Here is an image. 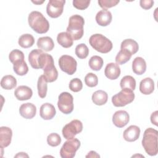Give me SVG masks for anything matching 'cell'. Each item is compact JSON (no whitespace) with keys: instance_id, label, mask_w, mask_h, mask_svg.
<instances>
[{"instance_id":"36","label":"cell","mask_w":158,"mask_h":158,"mask_svg":"<svg viewBox=\"0 0 158 158\" xmlns=\"http://www.w3.org/2000/svg\"><path fill=\"white\" fill-rule=\"evenodd\" d=\"M48 144L52 147H56L59 146L61 143L60 136L56 133H50L47 137Z\"/></svg>"},{"instance_id":"18","label":"cell","mask_w":158,"mask_h":158,"mask_svg":"<svg viewBox=\"0 0 158 158\" xmlns=\"http://www.w3.org/2000/svg\"><path fill=\"white\" fill-rule=\"evenodd\" d=\"M104 74L106 77L110 80L117 79L120 75L119 65L114 62L107 64L104 70Z\"/></svg>"},{"instance_id":"33","label":"cell","mask_w":158,"mask_h":158,"mask_svg":"<svg viewBox=\"0 0 158 158\" xmlns=\"http://www.w3.org/2000/svg\"><path fill=\"white\" fill-rule=\"evenodd\" d=\"M103 59L98 56H92L89 60V66L93 70H100L103 65Z\"/></svg>"},{"instance_id":"26","label":"cell","mask_w":158,"mask_h":158,"mask_svg":"<svg viewBox=\"0 0 158 158\" xmlns=\"http://www.w3.org/2000/svg\"><path fill=\"white\" fill-rule=\"evenodd\" d=\"M17 85L16 78L11 75L4 76L1 80V86L3 89L9 90L14 88Z\"/></svg>"},{"instance_id":"24","label":"cell","mask_w":158,"mask_h":158,"mask_svg":"<svg viewBox=\"0 0 158 158\" xmlns=\"http://www.w3.org/2000/svg\"><path fill=\"white\" fill-rule=\"evenodd\" d=\"M57 43L65 48H69L73 45V39L67 32H60L57 36Z\"/></svg>"},{"instance_id":"25","label":"cell","mask_w":158,"mask_h":158,"mask_svg":"<svg viewBox=\"0 0 158 158\" xmlns=\"http://www.w3.org/2000/svg\"><path fill=\"white\" fill-rule=\"evenodd\" d=\"M91 99L96 105L102 106L107 102L108 95L107 93L103 90H98L94 92Z\"/></svg>"},{"instance_id":"40","label":"cell","mask_w":158,"mask_h":158,"mask_svg":"<svg viewBox=\"0 0 158 158\" xmlns=\"http://www.w3.org/2000/svg\"><path fill=\"white\" fill-rule=\"evenodd\" d=\"M90 4L89 0H73V6L77 9L84 10L86 9Z\"/></svg>"},{"instance_id":"28","label":"cell","mask_w":158,"mask_h":158,"mask_svg":"<svg viewBox=\"0 0 158 158\" xmlns=\"http://www.w3.org/2000/svg\"><path fill=\"white\" fill-rule=\"evenodd\" d=\"M18 43L23 48H28L34 44L35 39L30 34H23L19 37Z\"/></svg>"},{"instance_id":"10","label":"cell","mask_w":158,"mask_h":158,"mask_svg":"<svg viewBox=\"0 0 158 158\" xmlns=\"http://www.w3.org/2000/svg\"><path fill=\"white\" fill-rule=\"evenodd\" d=\"M59 65L62 71L68 75H73L77 70V63L76 60L69 55H63L59 59Z\"/></svg>"},{"instance_id":"32","label":"cell","mask_w":158,"mask_h":158,"mask_svg":"<svg viewBox=\"0 0 158 158\" xmlns=\"http://www.w3.org/2000/svg\"><path fill=\"white\" fill-rule=\"evenodd\" d=\"M131 54L125 49H120L115 57V62L118 65H122L128 62L131 57Z\"/></svg>"},{"instance_id":"13","label":"cell","mask_w":158,"mask_h":158,"mask_svg":"<svg viewBox=\"0 0 158 158\" xmlns=\"http://www.w3.org/2000/svg\"><path fill=\"white\" fill-rule=\"evenodd\" d=\"M19 113L22 117L27 119L33 118L36 113V106L30 102L22 104L19 108Z\"/></svg>"},{"instance_id":"39","label":"cell","mask_w":158,"mask_h":158,"mask_svg":"<svg viewBox=\"0 0 158 158\" xmlns=\"http://www.w3.org/2000/svg\"><path fill=\"white\" fill-rule=\"evenodd\" d=\"M119 2V0H99L98 1V4L103 9H107L115 6Z\"/></svg>"},{"instance_id":"38","label":"cell","mask_w":158,"mask_h":158,"mask_svg":"<svg viewBox=\"0 0 158 158\" xmlns=\"http://www.w3.org/2000/svg\"><path fill=\"white\" fill-rule=\"evenodd\" d=\"M83 88L82 81L78 78H73L70 80L69 83V88L73 92H78L81 90Z\"/></svg>"},{"instance_id":"30","label":"cell","mask_w":158,"mask_h":158,"mask_svg":"<svg viewBox=\"0 0 158 158\" xmlns=\"http://www.w3.org/2000/svg\"><path fill=\"white\" fill-rule=\"evenodd\" d=\"M120 85L122 89L127 88L134 91L136 88V81L133 77L126 75L121 79Z\"/></svg>"},{"instance_id":"31","label":"cell","mask_w":158,"mask_h":158,"mask_svg":"<svg viewBox=\"0 0 158 158\" xmlns=\"http://www.w3.org/2000/svg\"><path fill=\"white\" fill-rule=\"evenodd\" d=\"M13 69L15 73L20 76L25 75L28 72V67L24 60L13 64Z\"/></svg>"},{"instance_id":"35","label":"cell","mask_w":158,"mask_h":158,"mask_svg":"<svg viewBox=\"0 0 158 158\" xmlns=\"http://www.w3.org/2000/svg\"><path fill=\"white\" fill-rule=\"evenodd\" d=\"M9 58V60L12 64H14L17 62L24 60V54L22 51L19 49H14L10 52Z\"/></svg>"},{"instance_id":"45","label":"cell","mask_w":158,"mask_h":158,"mask_svg":"<svg viewBox=\"0 0 158 158\" xmlns=\"http://www.w3.org/2000/svg\"><path fill=\"white\" fill-rule=\"evenodd\" d=\"M44 1H45V0H44V1H32V2L34 3V4H38V5H39V4H41L43 3Z\"/></svg>"},{"instance_id":"34","label":"cell","mask_w":158,"mask_h":158,"mask_svg":"<svg viewBox=\"0 0 158 158\" xmlns=\"http://www.w3.org/2000/svg\"><path fill=\"white\" fill-rule=\"evenodd\" d=\"M89 54V49L84 43L78 44L75 48V54L79 59H85Z\"/></svg>"},{"instance_id":"22","label":"cell","mask_w":158,"mask_h":158,"mask_svg":"<svg viewBox=\"0 0 158 158\" xmlns=\"http://www.w3.org/2000/svg\"><path fill=\"white\" fill-rule=\"evenodd\" d=\"M37 46L42 51L48 52L53 49L54 43L51 38L49 36H44L38 38L37 41Z\"/></svg>"},{"instance_id":"1","label":"cell","mask_w":158,"mask_h":158,"mask_svg":"<svg viewBox=\"0 0 158 158\" xmlns=\"http://www.w3.org/2000/svg\"><path fill=\"white\" fill-rule=\"evenodd\" d=\"M40 69H43L44 77L47 82H53L58 77V72L54 66V60L52 56L47 53H41L38 59Z\"/></svg>"},{"instance_id":"16","label":"cell","mask_w":158,"mask_h":158,"mask_svg":"<svg viewBox=\"0 0 158 158\" xmlns=\"http://www.w3.org/2000/svg\"><path fill=\"white\" fill-rule=\"evenodd\" d=\"M56 111L54 106L50 103H44L41 105L40 109V117L44 120H51L56 115Z\"/></svg>"},{"instance_id":"41","label":"cell","mask_w":158,"mask_h":158,"mask_svg":"<svg viewBox=\"0 0 158 158\" xmlns=\"http://www.w3.org/2000/svg\"><path fill=\"white\" fill-rule=\"evenodd\" d=\"M139 4L143 9L148 10L152 7L154 1L152 0H141L139 1Z\"/></svg>"},{"instance_id":"7","label":"cell","mask_w":158,"mask_h":158,"mask_svg":"<svg viewBox=\"0 0 158 158\" xmlns=\"http://www.w3.org/2000/svg\"><path fill=\"white\" fill-rule=\"evenodd\" d=\"M80 144V141L77 138L68 139L64 143L60 150V157L62 158L73 157Z\"/></svg>"},{"instance_id":"2","label":"cell","mask_w":158,"mask_h":158,"mask_svg":"<svg viewBox=\"0 0 158 158\" xmlns=\"http://www.w3.org/2000/svg\"><path fill=\"white\" fill-rule=\"evenodd\" d=\"M157 135V130L152 128H148L144 132L142 146L146 152L151 156H156L158 152Z\"/></svg>"},{"instance_id":"27","label":"cell","mask_w":158,"mask_h":158,"mask_svg":"<svg viewBox=\"0 0 158 158\" xmlns=\"http://www.w3.org/2000/svg\"><path fill=\"white\" fill-rule=\"evenodd\" d=\"M43 52V51L40 49H33L30 52L28 55V61L32 68L35 69H40L38 65V59L40 54Z\"/></svg>"},{"instance_id":"21","label":"cell","mask_w":158,"mask_h":158,"mask_svg":"<svg viewBox=\"0 0 158 158\" xmlns=\"http://www.w3.org/2000/svg\"><path fill=\"white\" fill-rule=\"evenodd\" d=\"M132 70L136 75L143 74L146 70V63L144 59L141 57L135 58L132 62Z\"/></svg>"},{"instance_id":"9","label":"cell","mask_w":158,"mask_h":158,"mask_svg":"<svg viewBox=\"0 0 158 158\" xmlns=\"http://www.w3.org/2000/svg\"><path fill=\"white\" fill-rule=\"evenodd\" d=\"M83 130V124L79 120H73L66 124L62 128V135L66 139L74 138L75 136L81 132Z\"/></svg>"},{"instance_id":"12","label":"cell","mask_w":158,"mask_h":158,"mask_svg":"<svg viewBox=\"0 0 158 158\" xmlns=\"http://www.w3.org/2000/svg\"><path fill=\"white\" fill-rule=\"evenodd\" d=\"M130 120V116L125 110H120L116 111L112 116V122L115 126L122 128L127 125Z\"/></svg>"},{"instance_id":"15","label":"cell","mask_w":158,"mask_h":158,"mask_svg":"<svg viewBox=\"0 0 158 158\" xmlns=\"http://www.w3.org/2000/svg\"><path fill=\"white\" fill-rule=\"evenodd\" d=\"M112 19V14L107 9H102L99 11L96 15V21L97 23L102 27H106L109 25Z\"/></svg>"},{"instance_id":"5","label":"cell","mask_w":158,"mask_h":158,"mask_svg":"<svg viewBox=\"0 0 158 158\" xmlns=\"http://www.w3.org/2000/svg\"><path fill=\"white\" fill-rule=\"evenodd\" d=\"M89 43L94 49L102 54L108 53L113 47L112 43L110 40L99 33L91 35L89 38Z\"/></svg>"},{"instance_id":"6","label":"cell","mask_w":158,"mask_h":158,"mask_svg":"<svg viewBox=\"0 0 158 158\" xmlns=\"http://www.w3.org/2000/svg\"><path fill=\"white\" fill-rule=\"evenodd\" d=\"M135 94L133 91L123 88L112 97V102L115 107H123L133 101Z\"/></svg>"},{"instance_id":"8","label":"cell","mask_w":158,"mask_h":158,"mask_svg":"<svg viewBox=\"0 0 158 158\" xmlns=\"http://www.w3.org/2000/svg\"><path fill=\"white\" fill-rule=\"evenodd\" d=\"M57 106L63 114H70L73 110V98L72 95L68 92L61 93L58 98Z\"/></svg>"},{"instance_id":"14","label":"cell","mask_w":158,"mask_h":158,"mask_svg":"<svg viewBox=\"0 0 158 158\" xmlns=\"http://www.w3.org/2000/svg\"><path fill=\"white\" fill-rule=\"evenodd\" d=\"M140 135V128L136 125H130L123 133V138L128 142H133L137 140Z\"/></svg>"},{"instance_id":"17","label":"cell","mask_w":158,"mask_h":158,"mask_svg":"<svg viewBox=\"0 0 158 158\" xmlns=\"http://www.w3.org/2000/svg\"><path fill=\"white\" fill-rule=\"evenodd\" d=\"M32 94L33 91L31 89L30 87L24 85L18 86L14 91L15 98L20 101L28 100L31 98Z\"/></svg>"},{"instance_id":"4","label":"cell","mask_w":158,"mask_h":158,"mask_svg":"<svg viewBox=\"0 0 158 158\" xmlns=\"http://www.w3.org/2000/svg\"><path fill=\"white\" fill-rule=\"evenodd\" d=\"M84 19L79 15H73L70 17L67 33L71 36L73 40H78L82 38L84 33Z\"/></svg>"},{"instance_id":"23","label":"cell","mask_w":158,"mask_h":158,"mask_svg":"<svg viewBox=\"0 0 158 158\" xmlns=\"http://www.w3.org/2000/svg\"><path fill=\"white\" fill-rule=\"evenodd\" d=\"M120 49H125L128 51L131 55H133L138 52L139 46L136 41L132 39H126L122 42Z\"/></svg>"},{"instance_id":"43","label":"cell","mask_w":158,"mask_h":158,"mask_svg":"<svg viewBox=\"0 0 158 158\" xmlns=\"http://www.w3.org/2000/svg\"><path fill=\"white\" fill-rule=\"evenodd\" d=\"M100 156L97 154L96 152L94 151H91L88 152V154L86 156V157H99Z\"/></svg>"},{"instance_id":"44","label":"cell","mask_w":158,"mask_h":158,"mask_svg":"<svg viewBox=\"0 0 158 158\" xmlns=\"http://www.w3.org/2000/svg\"><path fill=\"white\" fill-rule=\"evenodd\" d=\"M28 157V156L25 152H19L16 156H15V157Z\"/></svg>"},{"instance_id":"37","label":"cell","mask_w":158,"mask_h":158,"mask_svg":"<svg viewBox=\"0 0 158 158\" xmlns=\"http://www.w3.org/2000/svg\"><path fill=\"white\" fill-rule=\"evenodd\" d=\"M85 84L89 87H94L98 85V78L93 73H88L85 77Z\"/></svg>"},{"instance_id":"29","label":"cell","mask_w":158,"mask_h":158,"mask_svg":"<svg viewBox=\"0 0 158 158\" xmlns=\"http://www.w3.org/2000/svg\"><path fill=\"white\" fill-rule=\"evenodd\" d=\"M47 83L48 82L43 75H41L38 78L37 83V88L38 95L41 98H44L46 96L48 90Z\"/></svg>"},{"instance_id":"3","label":"cell","mask_w":158,"mask_h":158,"mask_svg":"<svg viewBox=\"0 0 158 158\" xmlns=\"http://www.w3.org/2000/svg\"><path fill=\"white\" fill-rule=\"evenodd\" d=\"M30 27L37 33H46L49 28V23L43 15L38 11H32L28 17Z\"/></svg>"},{"instance_id":"42","label":"cell","mask_w":158,"mask_h":158,"mask_svg":"<svg viewBox=\"0 0 158 158\" xmlns=\"http://www.w3.org/2000/svg\"><path fill=\"white\" fill-rule=\"evenodd\" d=\"M157 114H158V111L156 110L154 112L152 113L151 115V122L152 124L155 125L156 126H157Z\"/></svg>"},{"instance_id":"20","label":"cell","mask_w":158,"mask_h":158,"mask_svg":"<svg viewBox=\"0 0 158 158\" xmlns=\"http://www.w3.org/2000/svg\"><path fill=\"white\" fill-rule=\"evenodd\" d=\"M154 89V82L153 80L149 77L144 78L140 81L139 91L145 95L151 94Z\"/></svg>"},{"instance_id":"19","label":"cell","mask_w":158,"mask_h":158,"mask_svg":"<svg viewBox=\"0 0 158 158\" xmlns=\"http://www.w3.org/2000/svg\"><path fill=\"white\" fill-rule=\"evenodd\" d=\"M12 136V130L7 127L0 128V144L1 147H7L11 143Z\"/></svg>"},{"instance_id":"11","label":"cell","mask_w":158,"mask_h":158,"mask_svg":"<svg viewBox=\"0 0 158 158\" xmlns=\"http://www.w3.org/2000/svg\"><path fill=\"white\" fill-rule=\"evenodd\" d=\"M65 0H49L46 6V12L51 18H57L63 12Z\"/></svg>"}]
</instances>
